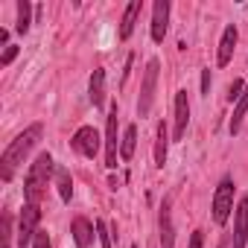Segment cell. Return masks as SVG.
Masks as SVG:
<instances>
[{
	"label": "cell",
	"instance_id": "cell-1",
	"mask_svg": "<svg viewBox=\"0 0 248 248\" xmlns=\"http://www.w3.org/2000/svg\"><path fill=\"white\" fill-rule=\"evenodd\" d=\"M41 135H44V126H41V123H32V126H27V129L3 149V155H0V178H3V181H12L18 164H24V158H27L30 149L41 140Z\"/></svg>",
	"mask_w": 248,
	"mask_h": 248
},
{
	"label": "cell",
	"instance_id": "cell-2",
	"mask_svg": "<svg viewBox=\"0 0 248 248\" xmlns=\"http://www.w3.org/2000/svg\"><path fill=\"white\" fill-rule=\"evenodd\" d=\"M56 175V164H53V155L50 152H41L35 158V164H30V172H27V181H24V199L32 202V204H41V196H44V187L47 181Z\"/></svg>",
	"mask_w": 248,
	"mask_h": 248
},
{
	"label": "cell",
	"instance_id": "cell-3",
	"mask_svg": "<svg viewBox=\"0 0 248 248\" xmlns=\"http://www.w3.org/2000/svg\"><path fill=\"white\" fill-rule=\"evenodd\" d=\"M158 73H161V62L149 59L146 70H143V82H140V99H138V117H149L152 102H155V88H158Z\"/></svg>",
	"mask_w": 248,
	"mask_h": 248
},
{
	"label": "cell",
	"instance_id": "cell-4",
	"mask_svg": "<svg viewBox=\"0 0 248 248\" xmlns=\"http://www.w3.org/2000/svg\"><path fill=\"white\" fill-rule=\"evenodd\" d=\"M38 222H41V207L32 202H24V210L18 219V248H32V239L41 231Z\"/></svg>",
	"mask_w": 248,
	"mask_h": 248
},
{
	"label": "cell",
	"instance_id": "cell-5",
	"mask_svg": "<svg viewBox=\"0 0 248 248\" xmlns=\"http://www.w3.org/2000/svg\"><path fill=\"white\" fill-rule=\"evenodd\" d=\"M233 210V178H222L216 193H213V222L225 225Z\"/></svg>",
	"mask_w": 248,
	"mask_h": 248
},
{
	"label": "cell",
	"instance_id": "cell-6",
	"mask_svg": "<svg viewBox=\"0 0 248 248\" xmlns=\"http://www.w3.org/2000/svg\"><path fill=\"white\" fill-rule=\"evenodd\" d=\"M99 140H102V138H99V132H96L93 126H82V129L73 135L70 143H73V149H76L79 155H85V158H96V152H99V146H102Z\"/></svg>",
	"mask_w": 248,
	"mask_h": 248
},
{
	"label": "cell",
	"instance_id": "cell-7",
	"mask_svg": "<svg viewBox=\"0 0 248 248\" xmlns=\"http://www.w3.org/2000/svg\"><path fill=\"white\" fill-rule=\"evenodd\" d=\"M117 102L108 108V120H105V167L117 170Z\"/></svg>",
	"mask_w": 248,
	"mask_h": 248
},
{
	"label": "cell",
	"instance_id": "cell-8",
	"mask_svg": "<svg viewBox=\"0 0 248 248\" xmlns=\"http://www.w3.org/2000/svg\"><path fill=\"white\" fill-rule=\"evenodd\" d=\"M248 245V196L239 199L236 213H233V248Z\"/></svg>",
	"mask_w": 248,
	"mask_h": 248
},
{
	"label": "cell",
	"instance_id": "cell-9",
	"mask_svg": "<svg viewBox=\"0 0 248 248\" xmlns=\"http://www.w3.org/2000/svg\"><path fill=\"white\" fill-rule=\"evenodd\" d=\"M167 24H170V0H158L152 6V41L155 44L167 38Z\"/></svg>",
	"mask_w": 248,
	"mask_h": 248
},
{
	"label": "cell",
	"instance_id": "cell-10",
	"mask_svg": "<svg viewBox=\"0 0 248 248\" xmlns=\"http://www.w3.org/2000/svg\"><path fill=\"white\" fill-rule=\"evenodd\" d=\"M172 120H175V132H172V138H175V140H184V135H187V123H190L187 91H178V93H175V114H172Z\"/></svg>",
	"mask_w": 248,
	"mask_h": 248
},
{
	"label": "cell",
	"instance_id": "cell-11",
	"mask_svg": "<svg viewBox=\"0 0 248 248\" xmlns=\"http://www.w3.org/2000/svg\"><path fill=\"white\" fill-rule=\"evenodd\" d=\"M172 202L164 199L161 213H158V231H161V248H172L175 245V225H172V213H170Z\"/></svg>",
	"mask_w": 248,
	"mask_h": 248
},
{
	"label": "cell",
	"instance_id": "cell-12",
	"mask_svg": "<svg viewBox=\"0 0 248 248\" xmlns=\"http://www.w3.org/2000/svg\"><path fill=\"white\" fill-rule=\"evenodd\" d=\"M93 231H96V225H91L85 216H76L70 222V233H73L76 248H91L93 245Z\"/></svg>",
	"mask_w": 248,
	"mask_h": 248
},
{
	"label": "cell",
	"instance_id": "cell-13",
	"mask_svg": "<svg viewBox=\"0 0 248 248\" xmlns=\"http://www.w3.org/2000/svg\"><path fill=\"white\" fill-rule=\"evenodd\" d=\"M236 38H239L236 27H233V24H228V27H225V32H222V41H219V56H216V64H219V67H225V64L233 59Z\"/></svg>",
	"mask_w": 248,
	"mask_h": 248
},
{
	"label": "cell",
	"instance_id": "cell-14",
	"mask_svg": "<svg viewBox=\"0 0 248 248\" xmlns=\"http://www.w3.org/2000/svg\"><path fill=\"white\" fill-rule=\"evenodd\" d=\"M140 9H143L140 0H132V3L126 6V12H123V21H120V41H129V38H132L135 24H138V18H140Z\"/></svg>",
	"mask_w": 248,
	"mask_h": 248
},
{
	"label": "cell",
	"instance_id": "cell-15",
	"mask_svg": "<svg viewBox=\"0 0 248 248\" xmlns=\"http://www.w3.org/2000/svg\"><path fill=\"white\" fill-rule=\"evenodd\" d=\"M88 96H91L93 108H102V105H105V70H102V67H93V73H91V88H88Z\"/></svg>",
	"mask_w": 248,
	"mask_h": 248
},
{
	"label": "cell",
	"instance_id": "cell-16",
	"mask_svg": "<svg viewBox=\"0 0 248 248\" xmlns=\"http://www.w3.org/2000/svg\"><path fill=\"white\" fill-rule=\"evenodd\" d=\"M167 152H170V132H167V123H158V132H155V167L164 170Z\"/></svg>",
	"mask_w": 248,
	"mask_h": 248
},
{
	"label": "cell",
	"instance_id": "cell-17",
	"mask_svg": "<svg viewBox=\"0 0 248 248\" xmlns=\"http://www.w3.org/2000/svg\"><path fill=\"white\" fill-rule=\"evenodd\" d=\"M245 114H248V88L242 91V96H239L236 105H233V114H231V123H228V132H231V135H239Z\"/></svg>",
	"mask_w": 248,
	"mask_h": 248
},
{
	"label": "cell",
	"instance_id": "cell-18",
	"mask_svg": "<svg viewBox=\"0 0 248 248\" xmlns=\"http://www.w3.org/2000/svg\"><path fill=\"white\" fill-rule=\"evenodd\" d=\"M56 190H59L62 202L70 204V199H73V178H70L67 167H56Z\"/></svg>",
	"mask_w": 248,
	"mask_h": 248
},
{
	"label": "cell",
	"instance_id": "cell-19",
	"mask_svg": "<svg viewBox=\"0 0 248 248\" xmlns=\"http://www.w3.org/2000/svg\"><path fill=\"white\" fill-rule=\"evenodd\" d=\"M135 146H138V126H126L123 140H120V158L123 161H132L135 158Z\"/></svg>",
	"mask_w": 248,
	"mask_h": 248
},
{
	"label": "cell",
	"instance_id": "cell-20",
	"mask_svg": "<svg viewBox=\"0 0 248 248\" xmlns=\"http://www.w3.org/2000/svg\"><path fill=\"white\" fill-rule=\"evenodd\" d=\"M30 24H32V3H30V0H18V24H15V32L27 35L30 32Z\"/></svg>",
	"mask_w": 248,
	"mask_h": 248
},
{
	"label": "cell",
	"instance_id": "cell-21",
	"mask_svg": "<svg viewBox=\"0 0 248 248\" xmlns=\"http://www.w3.org/2000/svg\"><path fill=\"white\" fill-rule=\"evenodd\" d=\"M93 225H96V239H99V245H102V248H111V233H108V225H105L102 219H96Z\"/></svg>",
	"mask_w": 248,
	"mask_h": 248
},
{
	"label": "cell",
	"instance_id": "cell-22",
	"mask_svg": "<svg viewBox=\"0 0 248 248\" xmlns=\"http://www.w3.org/2000/svg\"><path fill=\"white\" fill-rule=\"evenodd\" d=\"M242 91H245V85H242V79H233V82L228 85V99H231V102H236V99L242 96Z\"/></svg>",
	"mask_w": 248,
	"mask_h": 248
},
{
	"label": "cell",
	"instance_id": "cell-23",
	"mask_svg": "<svg viewBox=\"0 0 248 248\" xmlns=\"http://www.w3.org/2000/svg\"><path fill=\"white\" fill-rule=\"evenodd\" d=\"M18 53H21V50H18L15 44H9V47L3 50V56H0V67H9V64L15 62V56H18Z\"/></svg>",
	"mask_w": 248,
	"mask_h": 248
},
{
	"label": "cell",
	"instance_id": "cell-24",
	"mask_svg": "<svg viewBox=\"0 0 248 248\" xmlns=\"http://www.w3.org/2000/svg\"><path fill=\"white\" fill-rule=\"evenodd\" d=\"M32 248H53V242H50L47 231H38V233H35V239H32Z\"/></svg>",
	"mask_w": 248,
	"mask_h": 248
},
{
	"label": "cell",
	"instance_id": "cell-25",
	"mask_svg": "<svg viewBox=\"0 0 248 248\" xmlns=\"http://www.w3.org/2000/svg\"><path fill=\"white\" fill-rule=\"evenodd\" d=\"M202 245H204V233H202V231H193V233H190L187 248H202Z\"/></svg>",
	"mask_w": 248,
	"mask_h": 248
},
{
	"label": "cell",
	"instance_id": "cell-26",
	"mask_svg": "<svg viewBox=\"0 0 248 248\" xmlns=\"http://www.w3.org/2000/svg\"><path fill=\"white\" fill-rule=\"evenodd\" d=\"M207 93H210V67L202 70V96H207Z\"/></svg>",
	"mask_w": 248,
	"mask_h": 248
},
{
	"label": "cell",
	"instance_id": "cell-27",
	"mask_svg": "<svg viewBox=\"0 0 248 248\" xmlns=\"http://www.w3.org/2000/svg\"><path fill=\"white\" fill-rule=\"evenodd\" d=\"M219 248H231V239H228V236H225V239H222V242H219Z\"/></svg>",
	"mask_w": 248,
	"mask_h": 248
},
{
	"label": "cell",
	"instance_id": "cell-28",
	"mask_svg": "<svg viewBox=\"0 0 248 248\" xmlns=\"http://www.w3.org/2000/svg\"><path fill=\"white\" fill-rule=\"evenodd\" d=\"M132 248H138V245H132Z\"/></svg>",
	"mask_w": 248,
	"mask_h": 248
}]
</instances>
